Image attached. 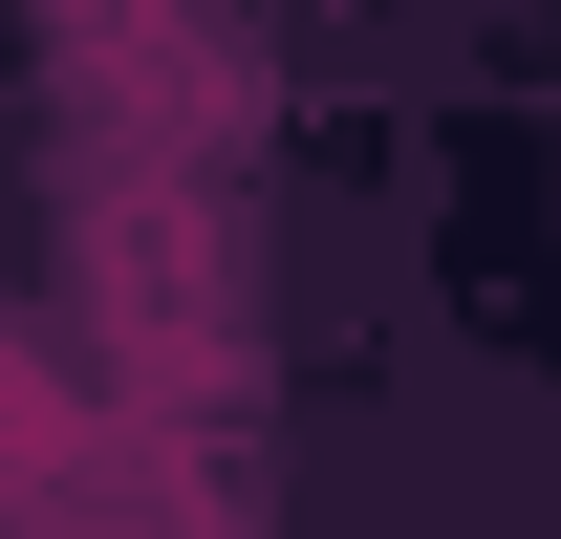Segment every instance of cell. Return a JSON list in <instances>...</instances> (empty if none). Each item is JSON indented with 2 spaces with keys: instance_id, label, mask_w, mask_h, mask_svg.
I'll use <instances>...</instances> for the list:
<instances>
[{
  "instance_id": "6da1fadb",
  "label": "cell",
  "mask_w": 561,
  "mask_h": 539,
  "mask_svg": "<svg viewBox=\"0 0 561 539\" xmlns=\"http://www.w3.org/2000/svg\"><path fill=\"white\" fill-rule=\"evenodd\" d=\"M66 454V367H44V345H0V474H44Z\"/></svg>"
}]
</instances>
